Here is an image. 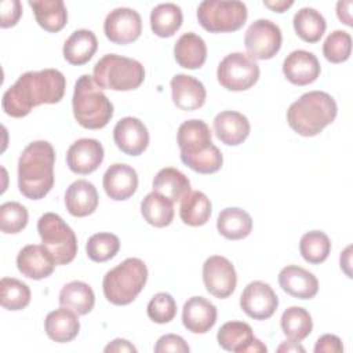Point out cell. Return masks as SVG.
I'll return each mask as SVG.
<instances>
[{"label":"cell","instance_id":"obj_16","mask_svg":"<svg viewBox=\"0 0 353 353\" xmlns=\"http://www.w3.org/2000/svg\"><path fill=\"white\" fill-rule=\"evenodd\" d=\"M103 146L92 138H81L74 141L66 153V164L69 170L79 175L94 172L103 161Z\"/></svg>","mask_w":353,"mask_h":353},{"label":"cell","instance_id":"obj_9","mask_svg":"<svg viewBox=\"0 0 353 353\" xmlns=\"http://www.w3.org/2000/svg\"><path fill=\"white\" fill-rule=\"evenodd\" d=\"M247 17V6L237 0H205L197 7L199 23L210 33L236 32L243 28Z\"/></svg>","mask_w":353,"mask_h":353},{"label":"cell","instance_id":"obj_36","mask_svg":"<svg viewBox=\"0 0 353 353\" xmlns=\"http://www.w3.org/2000/svg\"><path fill=\"white\" fill-rule=\"evenodd\" d=\"M295 33L306 43H317L325 32L327 23L324 17L314 8H301L292 19Z\"/></svg>","mask_w":353,"mask_h":353},{"label":"cell","instance_id":"obj_17","mask_svg":"<svg viewBox=\"0 0 353 353\" xmlns=\"http://www.w3.org/2000/svg\"><path fill=\"white\" fill-rule=\"evenodd\" d=\"M113 139L123 153L128 156H139L149 145V132L139 119L127 116L119 120L114 125Z\"/></svg>","mask_w":353,"mask_h":353},{"label":"cell","instance_id":"obj_48","mask_svg":"<svg viewBox=\"0 0 353 353\" xmlns=\"http://www.w3.org/2000/svg\"><path fill=\"white\" fill-rule=\"evenodd\" d=\"M103 350L106 353H109V352H117V353L121 352L123 353V352H137V347L132 343H130L128 341L117 338V339L112 341L109 345H106Z\"/></svg>","mask_w":353,"mask_h":353},{"label":"cell","instance_id":"obj_41","mask_svg":"<svg viewBox=\"0 0 353 353\" xmlns=\"http://www.w3.org/2000/svg\"><path fill=\"white\" fill-rule=\"evenodd\" d=\"M28 210L17 201L0 205V229L6 234H17L28 225Z\"/></svg>","mask_w":353,"mask_h":353},{"label":"cell","instance_id":"obj_47","mask_svg":"<svg viewBox=\"0 0 353 353\" xmlns=\"http://www.w3.org/2000/svg\"><path fill=\"white\" fill-rule=\"evenodd\" d=\"M353 3L350 0H346V1H338L336 3V15L338 18L347 26H353V22H352V12H350V8H352Z\"/></svg>","mask_w":353,"mask_h":353},{"label":"cell","instance_id":"obj_12","mask_svg":"<svg viewBox=\"0 0 353 353\" xmlns=\"http://www.w3.org/2000/svg\"><path fill=\"white\" fill-rule=\"evenodd\" d=\"M203 281L205 290L215 298L223 299L233 294L237 274L233 263L221 255H212L203 265Z\"/></svg>","mask_w":353,"mask_h":353},{"label":"cell","instance_id":"obj_21","mask_svg":"<svg viewBox=\"0 0 353 353\" xmlns=\"http://www.w3.org/2000/svg\"><path fill=\"white\" fill-rule=\"evenodd\" d=\"M171 95L172 102L181 110H196L200 109L205 102V87L193 76L175 74L171 79Z\"/></svg>","mask_w":353,"mask_h":353},{"label":"cell","instance_id":"obj_10","mask_svg":"<svg viewBox=\"0 0 353 353\" xmlns=\"http://www.w3.org/2000/svg\"><path fill=\"white\" fill-rule=\"evenodd\" d=\"M219 84L229 91H245L259 79V65L243 52L228 54L218 65Z\"/></svg>","mask_w":353,"mask_h":353},{"label":"cell","instance_id":"obj_38","mask_svg":"<svg viewBox=\"0 0 353 353\" xmlns=\"http://www.w3.org/2000/svg\"><path fill=\"white\" fill-rule=\"evenodd\" d=\"M299 252L306 262L313 265L321 263L331 252L330 237L321 230H310L301 237Z\"/></svg>","mask_w":353,"mask_h":353},{"label":"cell","instance_id":"obj_26","mask_svg":"<svg viewBox=\"0 0 353 353\" xmlns=\"http://www.w3.org/2000/svg\"><path fill=\"white\" fill-rule=\"evenodd\" d=\"M73 310L61 306L50 312L44 320V330L50 339L58 343L73 341L80 331V321Z\"/></svg>","mask_w":353,"mask_h":353},{"label":"cell","instance_id":"obj_44","mask_svg":"<svg viewBox=\"0 0 353 353\" xmlns=\"http://www.w3.org/2000/svg\"><path fill=\"white\" fill-rule=\"evenodd\" d=\"M189 350H190V347L185 342V339L175 334H167V335L160 336L154 345L156 353H167V352L188 353Z\"/></svg>","mask_w":353,"mask_h":353},{"label":"cell","instance_id":"obj_39","mask_svg":"<svg viewBox=\"0 0 353 353\" xmlns=\"http://www.w3.org/2000/svg\"><path fill=\"white\" fill-rule=\"evenodd\" d=\"M0 302L7 310H22L30 302V290L18 279L3 277L0 281Z\"/></svg>","mask_w":353,"mask_h":353},{"label":"cell","instance_id":"obj_5","mask_svg":"<svg viewBox=\"0 0 353 353\" xmlns=\"http://www.w3.org/2000/svg\"><path fill=\"white\" fill-rule=\"evenodd\" d=\"M72 108L76 121L87 130H101L113 117L112 102L90 74H83L77 79Z\"/></svg>","mask_w":353,"mask_h":353},{"label":"cell","instance_id":"obj_4","mask_svg":"<svg viewBox=\"0 0 353 353\" xmlns=\"http://www.w3.org/2000/svg\"><path fill=\"white\" fill-rule=\"evenodd\" d=\"M338 113L335 99L324 91H309L287 110L288 125L302 137H314L330 125Z\"/></svg>","mask_w":353,"mask_h":353},{"label":"cell","instance_id":"obj_37","mask_svg":"<svg viewBox=\"0 0 353 353\" xmlns=\"http://www.w3.org/2000/svg\"><path fill=\"white\" fill-rule=\"evenodd\" d=\"M280 324L284 335L288 339L296 342L303 341L313 330L310 313L299 306H291L285 309L281 314Z\"/></svg>","mask_w":353,"mask_h":353},{"label":"cell","instance_id":"obj_28","mask_svg":"<svg viewBox=\"0 0 353 353\" xmlns=\"http://www.w3.org/2000/svg\"><path fill=\"white\" fill-rule=\"evenodd\" d=\"M98 48V40L94 32L88 29L74 30L63 44V58L70 65H84L95 54Z\"/></svg>","mask_w":353,"mask_h":353},{"label":"cell","instance_id":"obj_15","mask_svg":"<svg viewBox=\"0 0 353 353\" xmlns=\"http://www.w3.org/2000/svg\"><path fill=\"white\" fill-rule=\"evenodd\" d=\"M218 345L234 353H265L268 347L254 336L252 328L244 321H228L216 334Z\"/></svg>","mask_w":353,"mask_h":353},{"label":"cell","instance_id":"obj_27","mask_svg":"<svg viewBox=\"0 0 353 353\" xmlns=\"http://www.w3.org/2000/svg\"><path fill=\"white\" fill-rule=\"evenodd\" d=\"M175 61L185 69H199L207 59L205 41L196 33H183L174 46Z\"/></svg>","mask_w":353,"mask_h":353},{"label":"cell","instance_id":"obj_29","mask_svg":"<svg viewBox=\"0 0 353 353\" xmlns=\"http://www.w3.org/2000/svg\"><path fill=\"white\" fill-rule=\"evenodd\" d=\"M152 186L153 192L160 193L172 203L181 201L190 193L189 178L174 167H165L160 170L153 178Z\"/></svg>","mask_w":353,"mask_h":353},{"label":"cell","instance_id":"obj_42","mask_svg":"<svg viewBox=\"0 0 353 353\" xmlns=\"http://www.w3.org/2000/svg\"><path fill=\"white\" fill-rule=\"evenodd\" d=\"M352 52V36L345 30H334L323 44V54L332 63H342Z\"/></svg>","mask_w":353,"mask_h":353},{"label":"cell","instance_id":"obj_40","mask_svg":"<svg viewBox=\"0 0 353 353\" xmlns=\"http://www.w3.org/2000/svg\"><path fill=\"white\" fill-rule=\"evenodd\" d=\"M119 250H120L119 237L108 232L92 234L85 244L87 256L91 261L99 262V263L114 258Z\"/></svg>","mask_w":353,"mask_h":353},{"label":"cell","instance_id":"obj_7","mask_svg":"<svg viewBox=\"0 0 353 353\" xmlns=\"http://www.w3.org/2000/svg\"><path fill=\"white\" fill-rule=\"evenodd\" d=\"M92 79L101 90L131 91L143 83L145 69L137 59L106 54L95 63Z\"/></svg>","mask_w":353,"mask_h":353},{"label":"cell","instance_id":"obj_3","mask_svg":"<svg viewBox=\"0 0 353 353\" xmlns=\"http://www.w3.org/2000/svg\"><path fill=\"white\" fill-rule=\"evenodd\" d=\"M181 161L199 174H214L221 170L223 156L212 143L207 123L199 119L183 121L176 134Z\"/></svg>","mask_w":353,"mask_h":353},{"label":"cell","instance_id":"obj_6","mask_svg":"<svg viewBox=\"0 0 353 353\" xmlns=\"http://www.w3.org/2000/svg\"><path fill=\"white\" fill-rule=\"evenodd\" d=\"M146 281L145 262L139 258H127L103 276V295L113 305H128L143 290Z\"/></svg>","mask_w":353,"mask_h":353},{"label":"cell","instance_id":"obj_35","mask_svg":"<svg viewBox=\"0 0 353 353\" xmlns=\"http://www.w3.org/2000/svg\"><path fill=\"white\" fill-rule=\"evenodd\" d=\"M212 205L210 199L199 190H190L188 196L181 200L179 216L185 225L201 226L208 222Z\"/></svg>","mask_w":353,"mask_h":353},{"label":"cell","instance_id":"obj_25","mask_svg":"<svg viewBox=\"0 0 353 353\" xmlns=\"http://www.w3.org/2000/svg\"><path fill=\"white\" fill-rule=\"evenodd\" d=\"M98 200L97 188L85 179L74 181L65 192L66 210L77 218L91 215L98 207Z\"/></svg>","mask_w":353,"mask_h":353},{"label":"cell","instance_id":"obj_8","mask_svg":"<svg viewBox=\"0 0 353 353\" xmlns=\"http://www.w3.org/2000/svg\"><path fill=\"white\" fill-rule=\"evenodd\" d=\"M37 232L57 265H68L74 259L77 254L76 234L58 214H43L37 221Z\"/></svg>","mask_w":353,"mask_h":353},{"label":"cell","instance_id":"obj_24","mask_svg":"<svg viewBox=\"0 0 353 353\" xmlns=\"http://www.w3.org/2000/svg\"><path fill=\"white\" fill-rule=\"evenodd\" d=\"M250 130L248 119L240 112L223 110L214 119V132L216 138L229 146L243 143L250 135Z\"/></svg>","mask_w":353,"mask_h":353},{"label":"cell","instance_id":"obj_34","mask_svg":"<svg viewBox=\"0 0 353 353\" xmlns=\"http://www.w3.org/2000/svg\"><path fill=\"white\" fill-rule=\"evenodd\" d=\"M141 214L149 225L165 228L174 219V203L157 192H150L141 203Z\"/></svg>","mask_w":353,"mask_h":353},{"label":"cell","instance_id":"obj_50","mask_svg":"<svg viewBox=\"0 0 353 353\" xmlns=\"http://www.w3.org/2000/svg\"><path fill=\"white\" fill-rule=\"evenodd\" d=\"M350 250H352V247L349 245V247H346V250L341 254V269H343L345 270V273H346V276L347 277H352V273H350Z\"/></svg>","mask_w":353,"mask_h":353},{"label":"cell","instance_id":"obj_32","mask_svg":"<svg viewBox=\"0 0 353 353\" xmlns=\"http://www.w3.org/2000/svg\"><path fill=\"white\" fill-rule=\"evenodd\" d=\"M59 305L73 310L79 316L90 313L95 305L92 288L84 281H70L59 291Z\"/></svg>","mask_w":353,"mask_h":353},{"label":"cell","instance_id":"obj_14","mask_svg":"<svg viewBox=\"0 0 353 353\" xmlns=\"http://www.w3.org/2000/svg\"><path fill=\"white\" fill-rule=\"evenodd\" d=\"M103 32L105 36L114 44L132 43L142 33L141 15L132 8H114L105 18Z\"/></svg>","mask_w":353,"mask_h":353},{"label":"cell","instance_id":"obj_2","mask_svg":"<svg viewBox=\"0 0 353 353\" xmlns=\"http://www.w3.org/2000/svg\"><path fill=\"white\" fill-rule=\"evenodd\" d=\"M55 150L47 141L30 142L18 160V188L29 200H40L54 186Z\"/></svg>","mask_w":353,"mask_h":353},{"label":"cell","instance_id":"obj_23","mask_svg":"<svg viewBox=\"0 0 353 353\" xmlns=\"http://www.w3.org/2000/svg\"><path fill=\"white\" fill-rule=\"evenodd\" d=\"M279 284L284 292L298 299H312L319 291L316 276L296 265H288L280 270Z\"/></svg>","mask_w":353,"mask_h":353},{"label":"cell","instance_id":"obj_33","mask_svg":"<svg viewBox=\"0 0 353 353\" xmlns=\"http://www.w3.org/2000/svg\"><path fill=\"white\" fill-rule=\"evenodd\" d=\"M182 10L174 3H161L150 12V28L159 37L174 36L182 26Z\"/></svg>","mask_w":353,"mask_h":353},{"label":"cell","instance_id":"obj_19","mask_svg":"<svg viewBox=\"0 0 353 353\" xmlns=\"http://www.w3.org/2000/svg\"><path fill=\"white\" fill-rule=\"evenodd\" d=\"M320 62L317 57L306 50L290 52L283 62L285 79L295 85H307L320 76Z\"/></svg>","mask_w":353,"mask_h":353},{"label":"cell","instance_id":"obj_31","mask_svg":"<svg viewBox=\"0 0 353 353\" xmlns=\"http://www.w3.org/2000/svg\"><path fill=\"white\" fill-rule=\"evenodd\" d=\"M216 229L219 234L228 240H241L251 233L252 218L241 208L229 207L219 212Z\"/></svg>","mask_w":353,"mask_h":353},{"label":"cell","instance_id":"obj_30","mask_svg":"<svg viewBox=\"0 0 353 353\" xmlns=\"http://www.w3.org/2000/svg\"><path fill=\"white\" fill-rule=\"evenodd\" d=\"M29 6L39 26L50 33L62 30L68 22V11L62 0H30Z\"/></svg>","mask_w":353,"mask_h":353},{"label":"cell","instance_id":"obj_46","mask_svg":"<svg viewBox=\"0 0 353 353\" xmlns=\"http://www.w3.org/2000/svg\"><path fill=\"white\" fill-rule=\"evenodd\" d=\"M316 353H341L343 352V345L341 338L332 334H324L321 335L316 345H314Z\"/></svg>","mask_w":353,"mask_h":353},{"label":"cell","instance_id":"obj_11","mask_svg":"<svg viewBox=\"0 0 353 353\" xmlns=\"http://www.w3.org/2000/svg\"><path fill=\"white\" fill-rule=\"evenodd\" d=\"M281 41L280 28L269 19L254 21L244 36L247 55L254 61L273 58L280 51Z\"/></svg>","mask_w":353,"mask_h":353},{"label":"cell","instance_id":"obj_1","mask_svg":"<svg viewBox=\"0 0 353 353\" xmlns=\"http://www.w3.org/2000/svg\"><path fill=\"white\" fill-rule=\"evenodd\" d=\"M66 79L58 69L26 72L4 92L1 106L11 117H25L41 103H58L65 94Z\"/></svg>","mask_w":353,"mask_h":353},{"label":"cell","instance_id":"obj_22","mask_svg":"<svg viewBox=\"0 0 353 353\" xmlns=\"http://www.w3.org/2000/svg\"><path fill=\"white\" fill-rule=\"evenodd\" d=\"M216 307L204 296L189 298L182 309V323L193 334H205L216 323Z\"/></svg>","mask_w":353,"mask_h":353},{"label":"cell","instance_id":"obj_51","mask_svg":"<svg viewBox=\"0 0 353 353\" xmlns=\"http://www.w3.org/2000/svg\"><path fill=\"white\" fill-rule=\"evenodd\" d=\"M277 352H305V349L296 341H288L277 347Z\"/></svg>","mask_w":353,"mask_h":353},{"label":"cell","instance_id":"obj_43","mask_svg":"<svg viewBox=\"0 0 353 353\" xmlns=\"http://www.w3.org/2000/svg\"><path fill=\"white\" fill-rule=\"evenodd\" d=\"M176 314L175 299L167 292H157L148 303V316L157 324H165L174 320Z\"/></svg>","mask_w":353,"mask_h":353},{"label":"cell","instance_id":"obj_13","mask_svg":"<svg viewBox=\"0 0 353 353\" xmlns=\"http://www.w3.org/2000/svg\"><path fill=\"white\" fill-rule=\"evenodd\" d=\"M279 306V298L273 288L263 281H251L240 296V307L254 320L270 319Z\"/></svg>","mask_w":353,"mask_h":353},{"label":"cell","instance_id":"obj_20","mask_svg":"<svg viewBox=\"0 0 353 353\" xmlns=\"http://www.w3.org/2000/svg\"><path fill=\"white\" fill-rule=\"evenodd\" d=\"M102 183L105 193L112 200H127L137 192L138 174L128 164L114 163L105 171Z\"/></svg>","mask_w":353,"mask_h":353},{"label":"cell","instance_id":"obj_45","mask_svg":"<svg viewBox=\"0 0 353 353\" xmlns=\"http://www.w3.org/2000/svg\"><path fill=\"white\" fill-rule=\"evenodd\" d=\"M22 15V4L19 0H4L0 3V26H15Z\"/></svg>","mask_w":353,"mask_h":353},{"label":"cell","instance_id":"obj_18","mask_svg":"<svg viewBox=\"0 0 353 353\" xmlns=\"http://www.w3.org/2000/svg\"><path fill=\"white\" fill-rule=\"evenodd\" d=\"M55 259L51 252L41 244L25 245L17 256V268L22 276L33 280H41L52 274Z\"/></svg>","mask_w":353,"mask_h":353},{"label":"cell","instance_id":"obj_49","mask_svg":"<svg viewBox=\"0 0 353 353\" xmlns=\"http://www.w3.org/2000/svg\"><path fill=\"white\" fill-rule=\"evenodd\" d=\"M263 4L276 12H284L294 4V1L292 0H277V1H266L265 0Z\"/></svg>","mask_w":353,"mask_h":353}]
</instances>
